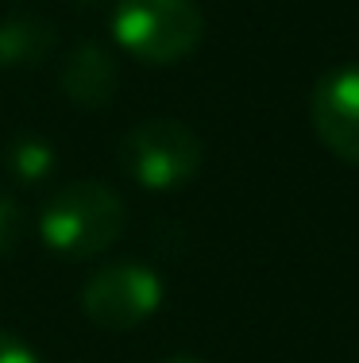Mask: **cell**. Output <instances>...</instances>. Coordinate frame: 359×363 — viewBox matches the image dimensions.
I'll list each match as a JSON object with an SVG mask.
<instances>
[{
    "instance_id": "cell-1",
    "label": "cell",
    "mask_w": 359,
    "mask_h": 363,
    "mask_svg": "<svg viewBox=\"0 0 359 363\" xmlns=\"http://www.w3.org/2000/svg\"><path fill=\"white\" fill-rule=\"evenodd\" d=\"M124 232V201L105 182H70L39 213V236L50 252L89 259Z\"/></svg>"
},
{
    "instance_id": "cell-2",
    "label": "cell",
    "mask_w": 359,
    "mask_h": 363,
    "mask_svg": "<svg viewBox=\"0 0 359 363\" xmlns=\"http://www.w3.org/2000/svg\"><path fill=\"white\" fill-rule=\"evenodd\" d=\"M116 43L147 66H170L201 47L205 16L193 0H116Z\"/></svg>"
},
{
    "instance_id": "cell-3",
    "label": "cell",
    "mask_w": 359,
    "mask_h": 363,
    "mask_svg": "<svg viewBox=\"0 0 359 363\" xmlns=\"http://www.w3.org/2000/svg\"><path fill=\"white\" fill-rule=\"evenodd\" d=\"M205 159V147L198 140V132L178 120H143L120 143V167L132 174V182H139L143 189H178L186 182L198 178Z\"/></svg>"
},
{
    "instance_id": "cell-4",
    "label": "cell",
    "mask_w": 359,
    "mask_h": 363,
    "mask_svg": "<svg viewBox=\"0 0 359 363\" xmlns=\"http://www.w3.org/2000/svg\"><path fill=\"white\" fill-rule=\"evenodd\" d=\"M162 301V282L143 263H113L97 271L81 290V309L97 328L124 333L147 321Z\"/></svg>"
},
{
    "instance_id": "cell-5",
    "label": "cell",
    "mask_w": 359,
    "mask_h": 363,
    "mask_svg": "<svg viewBox=\"0 0 359 363\" xmlns=\"http://www.w3.org/2000/svg\"><path fill=\"white\" fill-rule=\"evenodd\" d=\"M309 116L321 143L359 167V66H340L321 77L309 97Z\"/></svg>"
},
{
    "instance_id": "cell-6",
    "label": "cell",
    "mask_w": 359,
    "mask_h": 363,
    "mask_svg": "<svg viewBox=\"0 0 359 363\" xmlns=\"http://www.w3.org/2000/svg\"><path fill=\"white\" fill-rule=\"evenodd\" d=\"M116 58L101 43H78L62 62V93L81 108H105L116 93Z\"/></svg>"
},
{
    "instance_id": "cell-7",
    "label": "cell",
    "mask_w": 359,
    "mask_h": 363,
    "mask_svg": "<svg viewBox=\"0 0 359 363\" xmlns=\"http://www.w3.org/2000/svg\"><path fill=\"white\" fill-rule=\"evenodd\" d=\"M50 28L42 20H28V16H16V20L0 23V66H31L42 62L50 50Z\"/></svg>"
},
{
    "instance_id": "cell-8",
    "label": "cell",
    "mask_w": 359,
    "mask_h": 363,
    "mask_svg": "<svg viewBox=\"0 0 359 363\" xmlns=\"http://www.w3.org/2000/svg\"><path fill=\"white\" fill-rule=\"evenodd\" d=\"M4 167H8V174H12L16 182L31 186V182H42L50 170H55V151H50V143L28 135V140H16L12 147H8Z\"/></svg>"
},
{
    "instance_id": "cell-9",
    "label": "cell",
    "mask_w": 359,
    "mask_h": 363,
    "mask_svg": "<svg viewBox=\"0 0 359 363\" xmlns=\"http://www.w3.org/2000/svg\"><path fill=\"white\" fill-rule=\"evenodd\" d=\"M23 232V217H20V205L12 197H0V255H8L16 247Z\"/></svg>"
},
{
    "instance_id": "cell-10",
    "label": "cell",
    "mask_w": 359,
    "mask_h": 363,
    "mask_svg": "<svg viewBox=\"0 0 359 363\" xmlns=\"http://www.w3.org/2000/svg\"><path fill=\"white\" fill-rule=\"evenodd\" d=\"M0 363H39V356L12 333H0Z\"/></svg>"
},
{
    "instance_id": "cell-11",
    "label": "cell",
    "mask_w": 359,
    "mask_h": 363,
    "mask_svg": "<svg viewBox=\"0 0 359 363\" xmlns=\"http://www.w3.org/2000/svg\"><path fill=\"white\" fill-rule=\"evenodd\" d=\"M166 363H205V359H198V356H174V359H166Z\"/></svg>"
}]
</instances>
